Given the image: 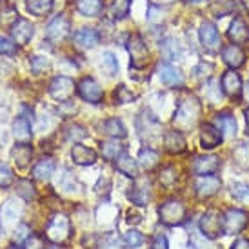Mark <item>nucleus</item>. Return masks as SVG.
<instances>
[{
	"label": "nucleus",
	"mask_w": 249,
	"mask_h": 249,
	"mask_svg": "<svg viewBox=\"0 0 249 249\" xmlns=\"http://www.w3.org/2000/svg\"><path fill=\"white\" fill-rule=\"evenodd\" d=\"M17 195L22 196L24 200H35L36 198V189L29 180H20L17 184Z\"/></svg>",
	"instance_id": "nucleus-38"
},
{
	"label": "nucleus",
	"mask_w": 249,
	"mask_h": 249,
	"mask_svg": "<svg viewBox=\"0 0 249 249\" xmlns=\"http://www.w3.org/2000/svg\"><path fill=\"white\" fill-rule=\"evenodd\" d=\"M200 117V104L195 97H187L177 107L173 122L178 127V131H187L189 127L196 124V120Z\"/></svg>",
	"instance_id": "nucleus-1"
},
{
	"label": "nucleus",
	"mask_w": 249,
	"mask_h": 249,
	"mask_svg": "<svg viewBox=\"0 0 249 249\" xmlns=\"http://www.w3.org/2000/svg\"><path fill=\"white\" fill-rule=\"evenodd\" d=\"M102 70L107 73V75H115L118 71V60H117V56L113 55V53H104L102 55Z\"/></svg>",
	"instance_id": "nucleus-40"
},
{
	"label": "nucleus",
	"mask_w": 249,
	"mask_h": 249,
	"mask_svg": "<svg viewBox=\"0 0 249 249\" xmlns=\"http://www.w3.org/2000/svg\"><path fill=\"white\" fill-rule=\"evenodd\" d=\"M211 71H213V66H211V64L202 62L195 68V76H209Z\"/></svg>",
	"instance_id": "nucleus-51"
},
{
	"label": "nucleus",
	"mask_w": 249,
	"mask_h": 249,
	"mask_svg": "<svg viewBox=\"0 0 249 249\" xmlns=\"http://www.w3.org/2000/svg\"><path fill=\"white\" fill-rule=\"evenodd\" d=\"M31 155H33V149L29 147L28 144H18L13 147V151H11V159L17 166H28L29 160H31Z\"/></svg>",
	"instance_id": "nucleus-31"
},
{
	"label": "nucleus",
	"mask_w": 249,
	"mask_h": 249,
	"mask_svg": "<svg viewBox=\"0 0 249 249\" xmlns=\"http://www.w3.org/2000/svg\"><path fill=\"white\" fill-rule=\"evenodd\" d=\"M189 2H202V0H189Z\"/></svg>",
	"instance_id": "nucleus-59"
},
{
	"label": "nucleus",
	"mask_w": 249,
	"mask_h": 249,
	"mask_svg": "<svg viewBox=\"0 0 249 249\" xmlns=\"http://www.w3.org/2000/svg\"><path fill=\"white\" fill-rule=\"evenodd\" d=\"M224 135L214 124H204L200 129V144L204 149H214L216 145H220Z\"/></svg>",
	"instance_id": "nucleus-19"
},
{
	"label": "nucleus",
	"mask_w": 249,
	"mask_h": 249,
	"mask_svg": "<svg viewBox=\"0 0 249 249\" xmlns=\"http://www.w3.org/2000/svg\"><path fill=\"white\" fill-rule=\"evenodd\" d=\"M76 91H78L80 98L86 100V102H89V104H100L102 98H104V89L93 78H84V80H80L78 86H76Z\"/></svg>",
	"instance_id": "nucleus-9"
},
{
	"label": "nucleus",
	"mask_w": 249,
	"mask_h": 249,
	"mask_svg": "<svg viewBox=\"0 0 249 249\" xmlns=\"http://www.w3.org/2000/svg\"><path fill=\"white\" fill-rule=\"evenodd\" d=\"M231 249H249V240H246V238H238V240L233 242Z\"/></svg>",
	"instance_id": "nucleus-53"
},
{
	"label": "nucleus",
	"mask_w": 249,
	"mask_h": 249,
	"mask_svg": "<svg viewBox=\"0 0 249 249\" xmlns=\"http://www.w3.org/2000/svg\"><path fill=\"white\" fill-rule=\"evenodd\" d=\"M178 178V175H177V169L173 166H167L162 169V173H160V182L164 184V186H173L175 182Z\"/></svg>",
	"instance_id": "nucleus-46"
},
{
	"label": "nucleus",
	"mask_w": 249,
	"mask_h": 249,
	"mask_svg": "<svg viewBox=\"0 0 249 249\" xmlns=\"http://www.w3.org/2000/svg\"><path fill=\"white\" fill-rule=\"evenodd\" d=\"M216 127L220 129V133L224 137H228V139H233L236 135V120L233 115H229V113H220V115H216Z\"/></svg>",
	"instance_id": "nucleus-25"
},
{
	"label": "nucleus",
	"mask_w": 249,
	"mask_h": 249,
	"mask_svg": "<svg viewBox=\"0 0 249 249\" xmlns=\"http://www.w3.org/2000/svg\"><path fill=\"white\" fill-rule=\"evenodd\" d=\"M137 127H139V133L142 139L145 137V133L149 135V137H147L149 140H157V139H160V135H162V125H160V122L153 117L151 113H147V111H142V113H140L139 120H137Z\"/></svg>",
	"instance_id": "nucleus-10"
},
{
	"label": "nucleus",
	"mask_w": 249,
	"mask_h": 249,
	"mask_svg": "<svg viewBox=\"0 0 249 249\" xmlns=\"http://www.w3.org/2000/svg\"><path fill=\"white\" fill-rule=\"evenodd\" d=\"M56 186L60 187V189H64V191H73L75 189V177L68 171V169H62V175L58 177V180H56Z\"/></svg>",
	"instance_id": "nucleus-41"
},
{
	"label": "nucleus",
	"mask_w": 249,
	"mask_h": 249,
	"mask_svg": "<svg viewBox=\"0 0 249 249\" xmlns=\"http://www.w3.org/2000/svg\"><path fill=\"white\" fill-rule=\"evenodd\" d=\"M129 7H131V0H113V6H111V15L113 18H125L129 13Z\"/></svg>",
	"instance_id": "nucleus-37"
},
{
	"label": "nucleus",
	"mask_w": 249,
	"mask_h": 249,
	"mask_svg": "<svg viewBox=\"0 0 249 249\" xmlns=\"http://www.w3.org/2000/svg\"><path fill=\"white\" fill-rule=\"evenodd\" d=\"M117 169L122 175L129 177V178H137V160L131 159L129 155H120L117 159Z\"/></svg>",
	"instance_id": "nucleus-30"
},
{
	"label": "nucleus",
	"mask_w": 249,
	"mask_h": 249,
	"mask_svg": "<svg viewBox=\"0 0 249 249\" xmlns=\"http://www.w3.org/2000/svg\"><path fill=\"white\" fill-rule=\"evenodd\" d=\"M204 95H206V100L211 102V104H216V102H222V89H220V82L218 80H211L204 86Z\"/></svg>",
	"instance_id": "nucleus-35"
},
{
	"label": "nucleus",
	"mask_w": 249,
	"mask_h": 249,
	"mask_svg": "<svg viewBox=\"0 0 249 249\" xmlns=\"http://www.w3.org/2000/svg\"><path fill=\"white\" fill-rule=\"evenodd\" d=\"M70 29H71V26H70L68 17H66V15H60V17L53 18V20L48 24V28H46V38H48L49 42H60L70 35Z\"/></svg>",
	"instance_id": "nucleus-11"
},
{
	"label": "nucleus",
	"mask_w": 249,
	"mask_h": 249,
	"mask_svg": "<svg viewBox=\"0 0 249 249\" xmlns=\"http://www.w3.org/2000/svg\"><path fill=\"white\" fill-rule=\"evenodd\" d=\"M228 36L233 44H238V46H240V44H248L249 29H248V26H246V22L236 17L235 20L231 22V26H229Z\"/></svg>",
	"instance_id": "nucleus-23"
},
{
	"label": "nucleus",
	"mask_w": 249,
	"mask_h": 249,
	"mask_svg": "<svg viewBox=\"0 0 249 249\" xmlns=\"http://www.w3.org/2000/svg\"><path fill=\"white\" fill-rule=\"evenodd\" d=\"M236 9L235 0H216L213 6H211V11H213L214 17H226V15H231Z\"/></svg>",
	"instance_id": "nucleus-36"
},
{
	"label": "nucleus",
	"mask_w": 249,
	"mask_h": 249,
	"mask_svg": "<svg viewBox=\"0 0 249 249\" xmlns=\"http://www.w3.org/2000/svg\"><path fill=\"white\" fill-rule=\"evenodd\" d=\"M31 236H33V231H31L28 224H18L15 228V240H17V244H26Z\"/></svg>",
	"instance_id": "nucleus-42"
},
{
	"label": "nucleus",
	"mask_w": 249,
	"mask_h": 249,
	"mask_svg": "<svg viewBox=\"0 0 249 249\" xmlns=\"http://www.w3.org/2000/svg\"><path fill=\"white\" fill-rule=\"evenodd\" d=\"M153 2H157V4H162V2H164V4H171L175 0H153Z\"/></svg>",
	"instance_id": "nucleus-55"
},
{
	"label": "nucleus",
	"mask_w": 249,
	"mask_h": 249,
	"mask_svg": "<svg viewBox=\"0 0 249 249\" xmlns=\"http://www.w3.org/2000/svg\"><path fill=\"white\" fill-rule=\"evenodd\" d=\"M31 71L35 73V75H40V73H44V71L49 68V58L48 56H31Z\"/></svg>",
	"instance_id": "nucleus-43"
},
{
	"label": "nucleus",
	"mask_w": 249,
	"mask_h": 249,
	"mask_svg": "<svg viewBox=\"0 0 249 249\" xmlns=\"http://www.w3.org/2000/svg\"><path fill=\"white\" fill-rule=\"evenodd\" d=\"M151 198V184L147 178H137L129 191V200L137 206H147V202Z\"/></svg>",
	"instance_id": "nucleus-13"
},
{
	"label": "nucleus",
	"mask_w": 249,
	"mask_h": 249,
	"mask_svg": "<svg viewBox=\"0 0 249 249\" xmlns=\"http://www.w3.org/2000/svg\"><path fill=\"white\" fill-rule=\"evenodd\" d=\"M75 93V82L70 76H56L49 84V95L58 102H70Z\"/></svg>",
	"instance_id": "nucleus-7"
},
{
	"label": "nucleus",
	"mask_w": 249,
	"mask_h": 249,
	"mask_svg": "<svg viewBox=\"0 0 249 249\" xmlns=\"http://www.w3.org/2000/svg\"><path fill=\"white\" fill-rule=\"evenodd\" d=\"M151 249H167V240L164 235H157L151 244Z\"/></svg>",
	"instance_id": "nucleus-52"
},
{
	"label": "nucleus",
	"mask_w": 249,
	"mask_h": 249,
	"mask_svg": "<svg viewBox=\"0 0 249 249\" xmlns=\"http://www.w3.org/2000/svg\"><path fill=\"white\" fill-rule=\"evenodd\" d=\"M231 195L238 200H248L249 198V186L244 182H236L231 186Z\"/></svg>",
	"instance_id": "nucleus-47"
},
{
	"label": "nucleus",
	"mask_w": 249,
	"mask_h": 249,
	"mask_svg": "<svg viewBox=\"0 0 249 249\" xmlns=\"http://www.w3.org/2000/svg\"><path fill=\"white\" fill-rule=\"evenodd\" d=\"M200 233L206 238H218L220 233H224V222H222V214L216 211H208L202 214L200 222H198Z\"/></svg>",
	"instance_id": "nucleus-5"
},
{
	"label": "nucleus",
	"mask_w": 249,
	"mask_h": 249,
	"mask_svg": "<svg viewBox=\"0 0 249 249\" xmlns=\"http://www.w3.org/2000/svg\"><path fill=\"white\" fill-rule=\"evenodd\" d=\"M98 40H100L98 33L91 28H82L75 33V42L80 48H95L98 44Z\"/></svg>",
	"instance_id": "nucleus-26"
},
{
	"label": "nucleus",
	"mask_w": 249,
	"mask_h": 249,
	"mask_svg": "<svg viewBox=\"0 0 249 249\" xmlns=\"http://www.w3.org/2000/svg\"><path fill=\"white\" fill-rule=\"evenodd\" d=\"M222 58L231 70H238L246 62V53L238 44H229L226 48H222Z\"/></svg>",
	"instance_id": "nucleus-18"
},
{
	"label": "nucleus",
	"mask_w": 249,
	"mask_h": 249,
	"mask_svg": "<svg viewBox=\"0 0 249 249\" xmlns=\"http://www.w3.org/2000/svg\"><path fill=\"white\" fill-rule=\"evenodd\" d=\"M11 35H13V40L17 44H28L31 40V36L35 35V28H33V24L26 18H17L13 22V26H11Z\"/></svg>",
	"instance_id": "nucleus-15"
},
{
	"label": "nucleus",
	"mask_w": 249,
	"mask_h": 249,
	"mask_svg": "<svg viewBox=\"0 0 249 249\" xmlns=\"http://www.w3.org/2000/svg\"><path fill=\"white\" fill-rule=\"evenodd\" d=\"M75 6L84 17H97L102 11V0H75Z\"/></svg>",
	"instance_id": "nucleus-29"
},
{
	"label": "nucleus",
	"mask_w": 249,
	"mask_h": 249,
	"mask_svg": "<svg viewBox=\"0 0 249 249\" xmlns=\"http://www.w3.org/2000/svg\"><path fill=\"white\" fill-rule=\"evenodd\" d=\"M236 160L240 162V164H244V166H249V147L248 145H242V147H238L235 153Z\"/></svg>",
	"instance_id": "nucleus-50"
},
{
	"label": "nucleus",
	"mask_w": 249,
	"mask_h": 249,
	"mask_svg": "<svg viewBox=\"0 0 249 249\" xmlns=\"http://www.w3.org/2000/svg\"><path fill=\"white\" fill-rule=\"evenodd\" d=\"M222 222H224V235H236L246 228L248 214L240 209H228L222 214Z\"/></svg>",
	"instance_id": "nucleus-8"
},
{
	"label": "nucleus",
	"mask_w": 249,
	"mask_h": 249,
	"mask_svg": "<svg viewBox=\"0 0 249 249\" xmlns=\"http://www.w3.org/2000/svg\"><path fill=\"white\" fill-rule=\"evenodd\" d=\"M102 133H106L107 137H113V139H124L127 135L125 125L122 124L120 118H107L102 124Z\"/></svg>",
	"instance_id": "nucleus-27"
},
{
	"label": "nucleus",
	"mask_w": 249,
	"mask_h": 249,
	"mask_svg": "<svg viewBox=\"0 0 249 249\" xmlns=\"http://www.w3.org/2000/svg\"><path fill=\"white\" fill-rule=\"evenodd\" d=\"M159 75L160 80L166 86H171V88H182L184 86V75L171 64H162L159 68Z\"/></svg>",
	"instance_id": "nucleus-20"
},
{
	"label": "nucleus",
	"mask_w": 249,
	"mask_h": 249,
	"mask_svg": "<svg viewBox=\"0 0 249 249\" xmlns=\"http://www.w3.org/2000/svg\"><path fill=\"white\" fill-rule=\"evenodd\" d=\"M220 186V178H216L214 175H206V177H200V178L196 180V186L195 187H196V195L200 198H209V196L218 193Z\"/></svg>",
	"instance_id": "nucleus-16"
},
{
	"label": "nucleus",
	"mask_w": 249,
	"mask_h": 249,
	"mask_svg": "<svg viewBox=\"0 0 249 249\" xmlns=\"http://www.w3.org/2000/svg\"><path fill=\"white\" fill-rule=\"evenodd\" d=\"M220 169V160L213 157V155H202L196 157L193 162V173L198 177H206V175H214Z\"/></svg>",
	"instance_id": "nucleus-14"
},
{
	"label": "nucleus",
	"mask_w": 249,
	"mask_h": 249,
	"mask_svg": "<svg viewBox=\"0 0 249 249\" xmlns=\"http://www.w3.org/2000/svg\"><path fill=\"white\" fill-rule=\"evenodd\" d=\"M71 233V224L70 218L66 214H53L49 220L48 228H46V236L48 240H51L53 244H62L70 238Z\"/></svg>",
	"instance_id": "nucleus-2"
},
{
	"label": "nucleus",
	"mask_w": 249,
	"mask_h": 249,
	"mask_svg": "<svg viewBox=\"0 0 249 249\" xmlns=\"http://www.w3.org/2000/svg\"><path fill=\"white\" fill-rule=\"evenodd\" d=\"M144 235L137 231V229H131V231H127L124 235V244L127 248H140L142 244H144Z\"/></svg>",
	"instance_id": "nucleus-39"
},
{
	"label": "nucleus",
	"mask_w": 249,
	"mask_h": 249,
	"mask_svg": "<svg viewBox=\"0 0 249 249\" xmlns=\"http://www.w3.org/2000/svg\"><path fill=\"white\" fill-rule=\"evenodd\" d=\"M71 159L78 166H91L97 160V153H95V149H91V147H86L82 144H75L73 149H71Z\"/></svg>",
	"instance_id": "nucleus-21"
},
{
	"label": "nucleus",
	"mask_w": 249,
	"mask_h": 249,
	"mask_svg": "<svg viewBox=\"0 0 249 249\" xmlns=\"http://www.w3.org/2000/svg\"><path fill=\"white\" fill-rule=\"evenodd\" d=\"M15 182V175L13 171L7 166L0 164V187H9Z\"/></svg>",
	"instance_id": "nucleus-48"
},
{
	"label": "nucleus",
	"mask_w": 249,
	"mask_h": 249,
	"mask_svg": "<svg viewBox=\"0 0 249 249\" xmlns=\"http://www.w3.org/2000/svg\"><path fill=\"white\" fill-rule=\"evenodd\" d=\"M13 135L15 139L18 140L20 144H29L31 142V124H29V118L26 115H20V117L15 118L13 122Z\"/></svg>",
	"instance_id": "nucleus-22"
},
{
	"label": "nucleus",
	"mask_w": 249,
	"mask_h": 249,
	"mask_svg": "<svg viewBox=\"0 0 249 249\" xmlns=\"http://www.w3.org/2000/svg\"><path fill=\"white\" fill-rule=\"evenodd\" d=\"M26 7L31 15L44 17L53 9V0H26Z\"/></svg>",
	"instance_id": "nucleus-32"
},
{
	"label": "nucleus",
	"mask_w": 249,
	"mask_h": 249,
	"mask_svg": "<svg viewBox=\"0 0 249 249\" xmlns=\"http://www.w3.org/2000/svg\"><path fill=\"white\" fill-rule=\"evenodd\" d=\"M55 173V162L51 159H42L38 164H36L33 169H31V175H33V178L36 180H49L51 178V175Z\"/></svg>",
	"instance_id": "nucleus-28"
},
{
	"label": "nucleus",
	"mask_w": 249,
	"mask_h": 249,
	"mask_svg": "<svg viewBox=\"0 0 249 249\" xmlns=\"http://www.w3.org/2000/svg\"><path fill=\"white\" fill-rule=\"evenodd\" d=\"M86 129H84L82 125L78 124H71L68 129H66V137H68V140H71V142H78V140L86 139Z\"/></svg>",
	"instance_id": "nucleus-44"
},
{
	"label": "nucleus",
	"mask_w": 249,
	"mask_h": 249,
	"mask_svg": "<svg viewBox=\"0 0 249 249\" xmlns=\"http://www.w3.org/2000/svg\"><path fill=\"white\" fill-rule=\"evenodd\" d=\"M242 2H244V6H246V9L249 11V0H242Z\"/></svg>",
	"instance_id": "nucleus-57"
},
{
	"label": "nucleus",
	"mask_w": 249,
	"mask_h": 249,
	"mask_svg": "<svg viewBox=\"0 0 249 249\" xmlns=\"http://www.w3.org/2000/svg\"><path fill=\"white\" fill-rule=\"evenodd\" d=\"M102 155L107 160H117L120 155H124V145L118 142V139L102 142Z\"/></svg>",
	"instance_id": "nucleus-33"
},
{
	"label": "nucleus",
	"mask_w": 249,
	"mask_h": 249,
	"mask_svg": "<svg viewBox=\"0 0 249 249\" xmlns=\"http://www.w3.org/2000/svg\"><path fill=\"white\" fill-rule=\"evenodd\" d=\"M164 147H166V151L173 153V155H180L186 151V140L182 137V133L167 131L164 135Z\"/></svg>",
	"instance_id": "nucleus-24"
},
{
	"label": "nucleus",
	"mask_w": 249,
	"mask_h": 249,
	"mask_svg": "<svg viewBox=\"0 0 249 249\" xmlns=\"http://www.w3.org/2000/svg\"><path fill=\"white\" fill-rule=\"evenodd\" d=\"M22 214V206L17 198H7L0 209V231H7L9 228H17V222Z\"/></svg>",
	"instance_id": "nucleus-6"
},
{
	"label": "nucleus",
	"mask_w": 249,
	"mask_h": 249,
	"mask_svg": "<svg viewBox=\"0 0 249 249\" xmlns=\"http://www.w3.org/2000/svg\"><path fill=\"white\" fill-rule=\"evenodd\" d=\"M127 51L131 56V66L135 70H142L149 62V49L140 35H131L127 38Z\"/></svg>",
	"instance_id": "nucleus-3"
},
{
	"label": "nucleus",
	"mask_w": 249,
	"mask_h": 249,
	"mask_svg": "<svg viewBox=\"0 0 249 249\" xmlns=\"http://www.w3.org/2000/svg\"><path fill=\"white\" fill-rule=\"evenodd\" d=\"M133 98H135V95L125 86H118L115 89V102L117 104H127V102H133Z\"/></svg>",
	"instance_id": "nucleus-45"
},
{
	"label": "nucleus",
	"mask_w": 249,
	"mask_h": 249,
	"mask_svg": "<svg viewBox=\"0 0 249 249\" xmlns=\"http://www.w3.org/2000/svg\"><path fill=\"white\" fill-rule=\"evenodd\" d=\"M46 249H62V248H60L58 244H53V246H48V248H46Z\"/></svg>",
	"instance_id": "nucleus-56"
},
{
	"label": "nucleus",
	"mask_w": 249,
	"mask_h": 249,
	"mask_svg": "<svg viewBox=\"0 0 249 249\" xmlns=\"http://www.w3.org/2000/svg\"><path fill=\"white\" fill-rule=\"evenodd\" d=\"M246 129H248L246 133H248V137H249V109L246 111Z\"/></svg>",
	"instance_id": "nucleus-54"
},
{
	"label": "nucleus",
	"mask_w": 249,
	"mask_h": 249,
	"mask_svg": "<svg viewBox=\"0 0 249 249\" xmlns=\"http://www.w3.org/2000/svg\"><path fill=\"white\" fill-rule=\"evenodd\" d=\"M200 44L204 46V49H208V51H216V49H220V35H218V29L214 24L211 22H204L200 26Z\"/></svg>",
	"instance_id": "nucleus-12"
},
{
	"label": "nucleus",
	"mask_w": 249,
	"mask_h": 249,
	"mask_svg": "<svg viewBox=\"0 0 249 249\" xmlns=\"http://www.w3.org/2000/svg\"><path fill=\"white\" fill-rule=\"evenodd\" d=\"M139 164L142 169L151 171V169H155L157 164H159V153L149 149V147H147V149H142L139 155Z\"/></svg>",
	"instance_id": "nucleus-34"
},
{
	"label": "nucleus",
	"mask_w": 249,
	"mask_h": 249,
	"mask_svg": "<svg viewBox=\"0 0 249 249\" xmlns=\"http://www.w3.org/2000/svg\"><path fill=\"white\" fill-rule=\"evenodd\" d=\"M248 95H249V91H248Z\"/></svg>",
	"instance_id": "nucleus-60"
},
{
	"label": "nucleus",
	"mask_w": 249,
	"mask_h": 249,
	"mask_svg": "<svg viewBox=\"0 0 249 249\" xmlns=\"http://www.w3.org/2000/svg\"><path fill=\"white\" fill-rule=\"evenodd\" d=\"M248 44H249V40H248Z\"/></svg>",
	"instance_id": "nucleus-61"
},
{
	"label": "nucleus",
	"mask_w": 249,
	"mask_h": 249,
	"mask_svg": "<svg viewBox=\"0 0 249 249\" xmlns=\"http://www.w3.org/2000/svg\"><path fill=\"white\" fill-rule=\"evenodd\" d=\"M222 89L231 98H238L242 95V78L235 71H226L222 76Z\"/></svg>",
	"instance_id": "nucleus-17"
},
{
	"label": "nucleus",
	"mask_w": 249,
	"mask_h": 249,
	"mask_svg": "<svg viewBox=\"0 0 249 249\" xmlns=\"http://www.w3.org/2000/svg\"><path fill=\"white\" fill-rule=\"evenodd\" d=\"M7 249H20V248H17V246H9Z\"/></svg>",
	"instance_id": "nucleus-58"
},
{
	"label": "nucleus",
	"mask_w": 249,
	"mask_h": 249,
	"mask_svg": "<svg viewBox=\"0 0 249 249\" xmlns=\"http://www.w3.org/2000/svg\"><path fill=\"white\" fill-rule=\"evenodd\" d=\"M159 216L166 226H180L186 220V206L180 200H167L159 208Z\"/></svg>",
	"instance_id": "nucleus-4"
},
{
	"label": "nucleus",
	"mask_w": 249,
	"mask_h": 249,
	"mask_svg": "<svg viewBox=\"0 0 249 249\" xmlns=\"http://www.w3.org/2000/svg\"><path fill=\"white\" fill-rule=\"evenodd\" d=\"M15 53H17V46L13 42L6 36H0V55H15Z\"/></svg>",
	"instance_id": "nucleus-49"
}]
</instances>
